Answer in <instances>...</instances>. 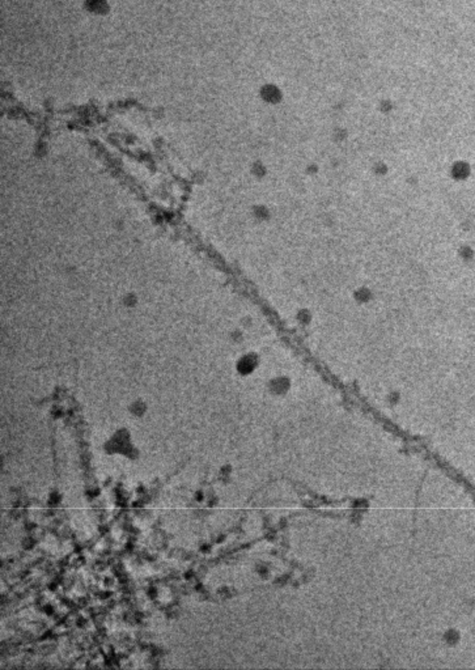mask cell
Returning <instances> with one entry per match:
<instances>
[{
    "label": "cell",
    "mask_w": 475,
    "mask_h": 670,
    "mask_svg": "<svg viewBox=\"0 0 475 670\" xmlns=\"http://www.w3.org/2000/svg\"><path fill=\"white\" fill-rule=\"evenodd\" d=\"M86 3H88V7H89L90 11L96 12V13L105 11L106 5H108L106 0H86Z\"/></svg>",
    "instance_id": "1"
}]
</instances>
